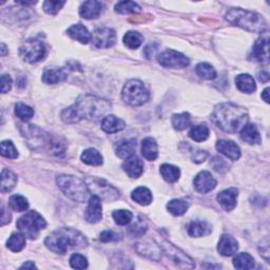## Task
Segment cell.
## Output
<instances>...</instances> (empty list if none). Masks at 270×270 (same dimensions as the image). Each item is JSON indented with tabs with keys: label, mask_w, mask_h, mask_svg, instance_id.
<instances>
[{
	"label": "cell",
	"mask_w": 270,
	"mask_h": 270,
	"mask_svg": "<svg viewBox=\"0 0 270 270\" xmlns=\"http://www.w3.org/2000/svg\"><path fill=\"white\" fill-rule=\"evenodd\" d=\"M110 104L93 95H81L76 103L61 113V118L67 123L77 122L81 119H98L110 110Z\"/></svg>",
	"instance_id": "obj_1"
},
{
	"label": "cell",
	"mask_w": 270,
	"mask_h": 270,
	"mask_svg": "<svg viewBox=\"0 0 270 270\" xmlns=\"http://www.w3.org/2000/svg\"><path fill=\"white\" fill-rule=\"evenodd\" d=\"M248 113L241 106L223 103L214 108L211 115L212 121L227 133H236L248 122Z\"/></svg>",
	"instance_id": "obj_2"
},
{
	"label": "cell",
	"mask_w": 270,
	"mask_h": 270,
	"mask_svg": "<svg viewBox=\"0 0 270 270\" xmlns=\"http://www.w3.org/2000/svg\"><path fill=\"white\" fill-rule=\"evenodd\" d=\"M44 245L53 252L65 254L70 250L84 248L88 241L79 231L72 228H59L47 236Z\"/></svg>",
	"instance_id": "obj_3"
},
{
	"label": "cell",
	"mask_w": 270,
	"mask_h": 270,
	"mask_svg": "<svg viewBox=\"0 0 270 270\" xmlns=\"http://www.w3.org/2000/svg\"><path fill=\"white\" fill-rule=\"evenodd\" d=\"M226 19L231 25L245 29L249 32L260 33L267 29V24L263 16L242 9H231L226 14Z\"/></svg>",
	"instance_id": "obj_4"
},
{
	"label": "cell",
	"mask_w": 270,
	"mask_h": 270,
	"mask_svg": "<svg viewBox=\"0 0 270 270\" xmlns=\"http://www.w3.org/2000/svg\"><path fill=\"white\" fill-rule=\"evenodd\" d=\"M57 185L63 193L77 203H84L89 197L90 191L84 181L68 174L57 176Z\"/></svg>",
	"instance_id": "obj_5"
},
{
	"label": "cell",
	"mask_w": 270,
	"mask_h": 270,
	"mask_svg": "<svg viewBox=\"0 0 270 270\" xmlns=\"http://www.w3.org/2000/svg\"><path fill=\"white\" fill-rule=\"evenodd\" d=\"M16 226L22 234L34 240L41 230L47 227V222L37 211H29L18 219Z\"/></svg>",
	"instance_id": "obj_6"
},
{
	"label": "cell",
	"mask_w": 270,
	"mask_h": 270,
	"mask_svg": "<svg viewBox=\"0 0 270 270\" xmlns=\"http://www.w3.org/2000/svg\"><path fill=\"white\" fill-rule=\"evenodd\" d=\"M121 97L126 104L137 107L148 102L150 93L141 80L131 79L123 86Z\"/></svg>",
	"instance_id": "obj_7"
},
{
	"label": "cell",
	"mask_w": 270,
	"mask_h": 270,
	"mask_svg": "<svg viewBox=\"0 0 270 270\" xmlns=\"http://www.w3.org/2000/svg\"><path fill=\"white\" fill-rule=\"evenodd\" d=\"M84 182H86L88 189L91 193L99 197L100 199L107 200V202H113V200L119 197V191L105 180L89 176L86 177Z\"/></svg>",
	"instance_id": "obj_8"
},
{
	"label": "cell",
	"mask_w": 270,
	"mask_h": 270,
	"mask_svg": "<svg viewBox=\"0 0 270 270\" xmlns=\"http://www.w3.org/2000/svg\"><path fill=\"white\" fill-rule=\"evenodd\" d=\"M45 53H47V50H45L44 43L35 38L27 40L19 49V54L22 59L30 64H35L43 59Z\"/></svg>",
	"instance_id": "obj_9"
},
{
	"label": "cell",
	"mask_w": 270,
	"mask_h": 270,
	"mask_svg": "<svg viewBox=\"0 0 270 270\" xmlns=\"http://www.w3.org/2000/svg\"><path fill=\"white\" fill-rule=\"evenodd\" d=\"M157 61L160 66L170 69H183L189 66L190 61L186 55L174 50H166L157 55Z\"/></svg>",
	"instance_id": "obj_10"
},
{
	"label": "cell",
	"mask_w": 270,
	"mask_h": 270,
	"mask_svg": "<svg viewBox=\"0 0 270 270\" xmlns=\"http://www.w3.org/2000/svg\"><path fill=\"white\" fill-rule=\"evenodd\" d=\"M93 42L98 49L111 48L116 42V33L110 28H98L93 33Z\"/></svg>",
	"instance_id": "obj_11"
},
{
	"label": "cell",
	"mask_w": 270,
	"mask_h": 270,
	"mask_svg": "<svg viewBox=\"0 0 270 270\" xmlns=\"http://www.w3.org/2000/svg\"><path fill=\"white\" fill-rule=\"evenodd\" d=\"M164 248L167 252L168 257H170L174 263L182 268H193L194 267V262L192 261L186 253H184L182 250H180L176 247L172 246L167 242L164 243Z\"/></svg>",
	"instance_id": "obj_12"
},
{
	"label": "cell",
	"mask_w": 270,
	"mask_h": 270,
	"mask_svg": "<svg viewBox=\"0 0 270 270\" xmlns=\"http://www.w3.org/2000/svg\"><path fill=\"white\" fill-rule=\"evenodd\" d=\"M193 185L199 193H208L217 187V181L211 175L210 172L202 171L199 172L193 180Z\"/></svg>",
	"instance_id": "obj_13"
},
{
	"label": "cell",
	"mask_w": 270,
	"mask_h": 270,
	"mask_svg": "<svg viewBox=\"0 0 270 270\" xmlns=\"http://www.w3.org/2000/svg\"><path fill=\"white\" fill-rule=\"evenodd\" d=\"M103 218V205L99 197L93 195L89 199V204L87 207L84 219L91 224L98 223Z\"/></svg>",
	"instance_id": "obj_14"
},
{
	"label": "cell",
	"mask_w": 270,
	"mask_h": 270,
	"mask_svg": "<svg viewBox=\"0 0 270 270\" xmlns=\"http://www.w3.org/2000/svg\"><path fill=\"white\" fill-rule=\"evenodd\" d=\"M268 51H269V39H268V35L266 34L265 36H262L261 38L256 41L254 43L251 55L253 59L256 61H259V63L262 64H268Z\"/></svg>",
	"instance_id": "obj_15"
},
{
	"label": "cell",
	"mask_w": 270,
	"mask_h": 270,
	"mask_svg": "<svg viewBox=\"0 0 270 270\" xmlns=\"http://www.w3.org/2000/svg\"><path fill=\"white\" fill-rule=\"evenodd\" d=\"M135 249L141 256H144L150 260L158 261L161 258V250L158 245L151 240L137 243L135 245Z\"/></svg>",
	"instance_id": "obj_16"
},
{
	"label": "cell",
	"mask_w": 270,
	"mask_h": 270,
	"mask_svg": "<svg viewBox=\"0 0 270 270\" xmlns=\"http://www.w3.org/2000/svg\"><path fill=\"white\" fill-rule=\"evenodd\" d=\"M104 10V3L96 0H89L83 2L79 9V15L84 19H95L99 17Z\"/></svg>",
	"instance_id": "obj_17"
},
{
	"label": "cell",
	"mask_w": 270,
	"mask_h": 270,
	"mask_svg": "<svg viewBox=\"0 0 270 270\" xmlns=\"http://www.w3.org/2000/svg\"><path fill=\"white\" fill-rule=\"evenodd\" d=\"M21 130L25 131L24 136L27 137L29 145L32 146L33 149H36L37 147H41L45 143V136L43 135V132L36 126L29 125L25 128H21Z\"/></svg>",
	"instance_id": "obj_18"
},
{
	"label": "cell",
	"mask_w": 270,
	"mask_h": 270,
	"mask_svg": "<svg viewBox=\"0 0 270 270\" xmlns=\"http://www.w3.org/2000/svg\"><path fill=\"white\" fill-rule=\"evenodd\" d=\"M238 249L237 241L233 236L229 234H223L219 241L218 251L223 257H231L236 253Z\"/></svg>",
	"instance_id": "obj_19"
},
{
	"label": "cell",
	"mask_w": 270,
	"mask_h": 270,
	"mask_svg": "<svg viewBox=\"0 0 270 270\" xmlns=\"http://www.w3.org/2000/svg\"><path fill=\"white\" fill-rule=\"evenodd\" d=\"M237 195L238 190L236 188H229L220 192L217 196V199L224 209L226 211H230L236 206Z\"/></svg>",
	"instance_id": "obj_20"
},
{
	"label": "cell",
	"mask_w": 270,
	"mask_h": 270,
	"mask_svg": "<svg viewBox=\"0 0 270 270\" xmlns=\"http://www.w3.org/2000/svg\"><path fill=\"white\" fill-rule=\"evenodd\" d=\"M122 168L131 179H138L144 172V163L141 158L133 155L126 159Z\"/></svg>",
	"instance_id": "obj_21"
},
{
	"label": "cell",
	"mask_w": 270,
	"mask_h": 270,
	"mask_svg": "<svg viewBox=\"0 0 270 270\" xmlns=\"http://www.w3.org/2000/svg\"><path fill=\"white\" fill-rule=\"evenodd\" d=\"M217 149L219 152H221L224 155L227 156L231 160H237L241 157V149L238 146L231 142V141H225L221 140L217 143Z\"/></svg>",
	"instance_id": "obj_22"
},
{
	"label": "cell",
	"mask_w": 270,
	"mask_h": 270,
	"mask_svg": "<svg viewBox=\"0 0 270 270\" xmlns=\"http://www.w3.org/2000/svg\"><path fill=\"white\" fill-rule=\"evenodd\" d=\"M125 121L116 117L115 115H108L102 119V129L106 133H116L118 131L125 129Z\"/></svg>",
	"instance_id": "obj_23"
},
{
	"label": "cell",
	"mask_w": 270,
	"mask_h": 270,
	"mask_svg": "<svg viewBox=\"0 0 270 270\" xmlns=\"http://www.w3.org/2000/svg\"><path fill=\"white\" fill-rule=\"evenodd\" d=\"M67 33L69 36L72 37L73 39L79 41L83 44H87L88 42H90L91 38H92L88 29L80 24L71 26L68 29Z\"/></svg>",
	"instance_id": "obj_24"
},
{
	"label": "cell",
	"mask_w": 270,
	"mask_h": 270,
	"mask_svg": "<svg viewBox=\"0 0 270 270\" xmlns=\"http://www.w3.org/2000/svg\"><path fill=\"white\" fill-rule=\"evenodd\" d=\"M241 138L242 141L249 145H258L262 142L261 134L258 128L254 125H250V123L249 125L247 123V125L243 127V129L241 130Z\"/></svg>",
	"instance_id": "obj_25"
},
{
	"label": "cell",
	"mask_w": 270,
	"mask_h": 270,
	"mask_svg": "<svg viewBox=\"0 0 270 270\" xmlns=\"http://www.w3.org/2000/svg\"><path fill=\"white\" fill-rule=\"evenodd\" d=\"M235 84L237 89L244 92V93L250 94L256 91L257 86L253 77L249 74H240L235 77Z\"/></svg>",
	"instance_id": "obj_26"
},
{
	"label": "cell",
	"mask_w": 270,
	"mask_h": 270,
	"mask_svg": "<svg viewBox=\"0 0 270 270\" xmlns=\"http://www.w3.org/2000/svg\"><path fill=\"white\" fill-rule=\"evenodd\" d=\"M142 154L148 160H155L158 155L157 144L152 137H146L142 143Z\"/></svg>",
	"instance_id": "obj_27"
},
{
	"label": "cell",
	"mask_w": 270,
	"mask_h": 270,
	"mask_svg": "<svg viewBox=\"0 0 270 270\" xmlns=\"http://www.w3.org/2000/svg\"><path fill=\"white\" fill-rule=\"evenodd\" d=\"M68 73L65 69H49L42 75V81L49 84H55L67 79Z\"/></svg>",
	"instance_id": "obj_28"
},
{
	"label": "cell",
	"mask_w": 270,
	"mask_h": 270,
	"mask_svg": "<svg viewBox=\"0 0 270 270\" xmlns=\"http://www.w3.org/2000/svg\"><path fill=\"white\" fill-rule=\"evenodd\" d=\"M210 233V227L206 222L202 221H195L190 223L188 226V234L193 237H199L204 236Z\"/></svg>",
	"instance_id": "obj_29"
},
{
	"label": "cell",
	"mask_w": 270,
	"mask_h": 270,
	"mask_svg": "<svg viewBox=\"0 0 270 270\" xmlns=\"http://www.w3.org/2000/svg\"><path fill=\"white\" fill-rule=\"evenodd\" d=\"M131 197H132L135 203L143 206H147L152 202L151 191L146 187H138L135 190H133Z\"/></svg>",
	"instance_id": "obj_30"
},
{
	"label": "cell",
	"mask_w": 270,
	"mask_h": 270,
	"mask_svg": "<svg viewBox=\"0 0 270 270\" xmlns=\"http://www.w3.org/2000/svg\"><path fill=\"white\" fill-rule=\"evenodd\" d=\"M17 184V176L9 169L1 171V192H10Z\"/></svg>",
	"instance_id": "obj_31"
},
{
	"label": "cell",
	"mask_w": 270,
	"mask_h": 270,
	"mask_svg": "<svg viewBox=\"0 0 270 270\" xmlns=\"http://www.w3.org/2000/svg\"><path fill=\"white\" fill-rule=\"evenodd\" d=\"M81 160L84 164L90 166H100L103 165V156L96 149L90 148L84 150L81 154Z\"/></svg>",
	"instance_id": "obj_32"
},
{
	"label": "cell",
	"mask_w": 270,
	"mask_h": 270,
	"mask_svg": "<svg viewBox=\"0 0 270 270\" xmlns=\"http://www.w3.org/2000/svg\"><path fill=\"white\" fill-rule=\"evenodd\" d=\"M159 171L161 176H163V179L169 183H174L176 181H179L181 175V171L179 168L169 164L161 165Z\"/></svg>",
	"instance_id": "obj_33"
},
{
	"label": "cell",
	"mask_w": 270,
	"mask_h": 270,
	"mask_svg": "<svg viewBox=\"0 0 270 270\" xmlns=\"http://www.w3.org/2000/svg\"><path fill=\"white\" fill-rule=\"evenodd\" d=\"M233 266L236 269H251L254 267V259L250 256L249 253L241 252L236 254V257L233 259Z\"/></svg>",
	"instance_id": "obj_34"
},
{
	"label": "cell",
	"mask_w": 270,
	"mask_h": 270,
	"mask_svg": "<svg viewBox=\"0 0 270 270\" xmlns=\"http://www.w3.org/2000/svg\"><path fill=\"white\" fill-rule=\"evenodd\" d=\"M26 246V235L21 232L13 233L6 242V247L13 252H19Z\"/></svg>",
	"instance_id": "obj_35"
},
{
	"label": "cell",
	"mask_w": 270,
	"mask_h": 270,
	"mask_svg": "<svg viewBox=\"0 0 270 270\" xmlns=\"http://www.w3.org/2000/svg\"><path fill=\"white\" fill-rule=\"evenodd\" d=\"M189 208V204L183 199H172L167 205V209L175 217H180L186 213Z\"/></svg>",
	"instance_id": "obj_36"
},
{
	"label": "cell",
	"mask_w": 270,
	"mask_h": 270,
	"mask_svg": "<svg viewBox=\"0 0 270 270\" xmlns=\"http://www.w3.org/2000/svg\"><path fill=\"white\" fill-rule=\"evenodd\" d=\"M144 40V37L141 33L135 32V31H130L125 36H123V43L129 49L135 50L140 48Z\"/></svg>",
	"instance_id": "obj_37"
},
{
	"label": "cell",
	"mask_w": 270,
	"mask_h": 270,
	"mask_svg": "<svg viewBox=\"0 0 270 270\" xmlns=\"http://www.w3.org/2000/svg\"><path fill=\"white\" fill-rule=\"evenodd\" d=\"M136 145L134 142H122L120 143L116 148V155L122 159H127L134 155Z\"/></svg>",
	"instance_id": "obj_38"
},
{
	"label": "cell",
	"mask_w": 270,
	"mask_h": 270,
	"mask_svg": "<svg viewBox=\"0 0 270 270\" xmlns=\"http://www.w3.org/2000/svg\"><path fill=\"white\" fill-rule=\"evenodd\" d=\"M191 125V116L187 112H184L181 114H174L172 116V126L174 129L182 131L187 129Z\"/></svg>",
	"instance_id": "obj_39"
},
{
	"label": "cell",
	"mask_w": 270,
	"mask_h": 270,
	"mask_svg": "<svg viewBox=\"0 0 270 270\" xmlns=\"http://www.w3.org/2000/svg\"><path fill=\"white\" fill-rule=\"evenodd\" d=\"M189 137L195 142H204L209 137V129L204 125L192 127L189 131Z\"/></svg>",
	"instance_id": "obj_40"
},
{
	"label": "cell",
	"mask_w": 270,
	"mask_h": 270,
	"mask_svg": "<svg viewBox=\"0 0 270 270\" xmlns=\"http://www.w3.org/2000/svg\"><path fill=\"white\" fill-rule=\"evenodd\" d=\"M9 204H10L12 209L14 211H17V212H24V211L28 210V208H29L28 199L20 194L12 195L10 197Z\"/></svg>",
	"instance_id": "obj_41"
},
{
	"label": "cell",
	"mask_w": 270,
	"mask_h": 270,
	"mask_svg": "<svg viewBox=\"0 0 270 270\" xmlns=\"http://www.w3.org/2000/svg\"><path fill=\"white\" fill-rule=\"evenodd\" d=\"M196 74L202 77V78L204 79H214L215 77H217V71H215V69L209 65V64H206V63H202L196 66Z\"/></svg>",
	"instance_id": "obj_42"
},
{
	"label": "cell",
	"mask_w": 270,
	"mask_h": 270,
	"mask_svg": "<svg viewBox=\"0 0 270 270\" xmlns=\"http://www.w3.org/2000/svg\"><path fill=\"white\" fill-rule=\"evenodd\" d=\"M15 114H16L21 120L28 121L34 116V110L26 104L18 103L15 106Z\"/></svg>",
	"instance_id": "obj_43"
},
{
	"label": "cell",
	"mask_w": 270,
	"mask_h": 270,
	"mask_svg": "<svg viewBox=\"0 0 270 270\" xmlns=\"http://www.w3.org/2000/svg\"><path fill=\"white\" fill-rule=\"evenodd\" d=\"M115 12L119 14L138 13L141 12V6L133 1H119L115 5Z\"/></svg>",
	"instance_id": "obj_44"
},
{
	"label": "cell",
	"mask_w": 270,
	"mask_h": 270,
	"mask_svg": "<svg viewBox=\"0 0 270 270\" xmlns=\"http://www.w3.org/2000/svg\"><path fill=\"white\" fill-rule=\"evenodd\" d=\"M112 218L115 221V223L119 226H126L132 221L133 214L129 210H116L112 213Z\"/></svg>",
	"instance_id": "obj_45"
},
{
	"label": "cell",
	"mask_w": 270,
	"mask_h": 270,
	"mask_svg": "<svg viewBox=\"0 0 270 270\" xmlns=\"http://www.w3.org/2000/svg\"><path fill=\"white\" fill-rule=\"evenodd\" d=\"M0 153H1V155L6 157V158H11V159H15L18 157V151L17 149L15 148L14 144L11 141H3L1 143V147H0Z\"/></svg>",
	"instance_id": "obj_46"
},
{
	"label": "cell",
	"mask_w": 270,
	"mask_h": 270,
	"mask_svg": "<svg viewBox=\"0 0 270 270\" xmlns=\"http://www.w3.org/2000/svg\"><path fill=\"white\" fill-rule=\"evenodd\" d=\"M146 231H147V225L141 218H138L133 225L129 228V232L134 236H142Z\"/></svg>",
	"instance_id": "obj_47"
},
{
	"label": "cell",
	"mask_w": 270,
	"mask_h": 270,
	"mask_svg": "<svg viewBox=\"0 0 270 270\" xmlns=\"http://www.w3.org/2000/svg\"><path fill=\"white\" fill-rule=\"evenodd\" d=\"M70 265L74 269H84L88 267V261L79 253H74L70 258Z\"/></svg>",
	"instance_id": "obj_48"
},
{
	"label": "cell",
	"mask_w": 270,
	"mask_h": 270,
	"mask_svg": "<svg viewBox=\"0 0 270 270\" xmlns=\"http://www.w3.org/2000/svg\"><path fill=\"white\" fill-rule=\"evenodd\" d=\"M65 1H44L43 10L48 14L55 15L60 11V9L65 5Z\"/></svg>",
	"instance_id": "obj_49"
},
{
	"label": "cell",
	"mask_w": 270,
	"mask_h": 270,
	"mask_svg": "<svg viewBox=\"0 0 270 270\" xmlns=\"http://www.w3.org/2000/svg\"><path fill=\"white\" fill-rule=\"evenodd\" d=\"M99 240L104 243H110V242H118L121 240V235L119 233L114 232L112 230H106L104 232L100 233Z\"/></svg>",
	"instance_id": "obj_50"
},
{
	"label": "cell",
	"mask_w": 270,
	"mask_h": 270,
	"mask_svg": "<svg viewBox=\"0 0 270 270\" xmlns=\"http://www.w3.org/2000/svg\"><path fill=\"white\" fill-rule=\"evenodd\" d=\"M211 166L213 167L215 171L221 172V173L227 171L228 168H229V165L226 163V160L223 159L222 157H219V156H215L212 158Z\"/></svg>",
	"instance_id": "obj_51"
},
{
	"label": "cell",
	"mask_w": 270,
	"mask_h": 270,
	"mask_svg": "<svg viewBox=\"0 0 270 270\" xmlns=\"http://www.w3.org/2000/svg\"><path fill=\"white\" fill-rule=\"evenodd\" d=\"M12 88V78L10 75L3 74L1 76V93H6Z\"/></svg>",
	"instance_id": "obj_52"
},
{
	"label": "cell",
	"mask_w": 270,
	"mask_h": 270,
	"mask_svg": "<svg viewBox=\"0 0 270 270\" xmlns=\"http://www.w3.org/2000/svg\"><path fill=\"white\" fill-rule=\"evenodd\" d=\"M208 154L206 151H203V150H198L196 152L193 153V155H192V159H193V161H195V163H203V161L207 158Z\"/></svg>",
	"instance_id": "obj_53"
},
{
	"label": "cell",
	"mask_w": 270,
	"mask_h": 270,
	"mask_svg": "<svg viewBox=\"0 0 270 270\" xmlns=\"http://www.w3.org/2000/svg\"><path fill=\"white\" fill-rule=\"evenodd\" d=\"M269 73L266 72V71H262L259 73V79L262 81V82H267L269 80Z\"/></svg>",
	"instance_id": "obj_54"
},
{
	"label": "cell",
	"mask_w": 270,
	"mask_h": 270,
	"mask_svg": "<svg viewBox=\"0 0 270 270\" xmlns=\"http://www.w3.org/2000/svg\"><path fill=\"white\" fill-rule=\"evenodd\" d=\"M268 92H269V89L266 88V89L263 91V93H262V98H263V99H264V102L267 103V104H269V97H268L269 93H268Z\"/></svg>",
	"instance_id": "obj_55"
},
{
	"label": "cell",
	"mask_w": 270,
	"mask_h": 270,
	"mask_svg": "<svg viewBox=\"0 0 270 270\" xmlns=\"http://www.w3.org/2000/svg\"><path fill=\"white\" fill-rule=\"evenodd\" d=\"M20 268H21V269H22V268H32V269H34V268H36V265L33 263V262L29 261V262H27V263H25L24 265H22Z\"/></svg>",
	"instance_id": "obj_56"
},
{
	"label": "cell",
	"mask_w": 270,
	"mask_h": 270,
	"mask_svg": "<svg viewBox=\"0 0 270 270\" xmlns=\"http://www.w3.org/2000/svg\"><path fill=\"white\" fill-rule=\"evenodd\" d=\"M1 49H2V50H1V55L4 56L5 54L7 53V52H6V47H5V44H4V43H1Z\"/></svg>",
	"instance_id": "obj_57"
}]
</instances>
